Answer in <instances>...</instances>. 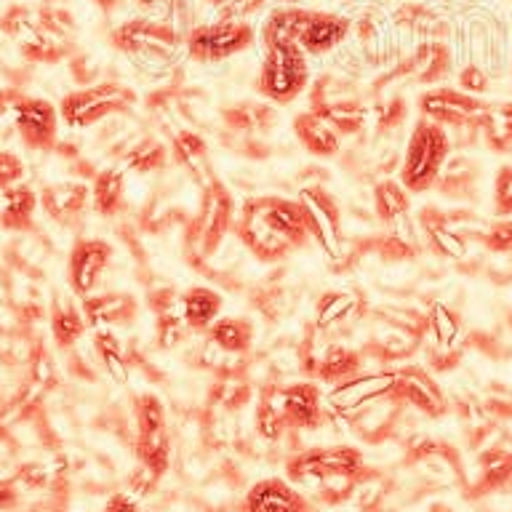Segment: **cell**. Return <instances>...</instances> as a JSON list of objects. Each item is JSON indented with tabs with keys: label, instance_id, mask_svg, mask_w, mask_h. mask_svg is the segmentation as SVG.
<instances>
[{
	"label": "cell",
	"instance_id": "6da1fadb",
	"mask_svg": "<svg viewBox=\"0 0 512 512\" xmlns=\"http://www.w3.org/2000/svg\"><path fill=\"white\" fill-rule=\"evenodd\" d=\"M112 46L134 62V67L150 80L168 78L179 64L184 35L174 24L158 16H136L118 24L110 35Z\"/></svg>",
	"mask_w": 512,
	"mask_h": 512
},
{
	"label": "cell",
	"instance_id": "7a4b0ae2",
	"mask_svg": "<svg viewBox=\"0 0 512 512\" xmlns=\"http://www.w3.org/2000/svg\"><path fill=\"white\" fill-rule=\"evenodd\" d=\"M451 150H454V142H451V134L446 128L427 118H419L411 128V134H408L406 147H403L398 182L411 195L430 192L438 182L446 160L451 158Z\"/></svg>",
	"mask_w": 512,
	"mask_h": 512
},
{
	"label": "cell",
	"instance_id": "3957f363",
	"mask_svg": "<svg viewBox=\"0 0 512 512\" xmlns=\"http://www.w3.org/2000/svg\"><path fill=\"white\" fill-rule=\"evenodd\" d=\"M310 107L342 139L360 136L368 126V102L358 83L339 72H323L310 83Z\"/></svg>",
	"mask_w": 512,
	"mask_h": 512
},
{
	"label": "cell",
	"instance_id": "277c9868",
	"mask_svg": "<svg viewBox=\"0 0 512 512\" xmlns=\"http://www.w3.org/2000/svg\"><path fill=\"white\" fill-rule=\"evenodd\" d=\"M232 227H235V200L227 184L216 179L211 187L203 190L198 214L192 216L187 235H184V248H187L190 262L200 267L208 259H214Z\"/></svg>",
	"mask_w": 512,
	"mask_h": 512
},
{
	"label": "cell",
	"instance_id": "5b68a950",
	"mask_svg": "<svg viewBox=\"0 0 512 512\" xmlns=\"http://www.w3.org/2000/svg\"><path fill=\"white\" fill-rule=\"evenodd\" d=\"M310 56L296 43L267 46L256 75V91L270 104H291L310 88Z\"/></svg>",
	"mask_w": 512,
	"mask_h": 512
},
{
	"label": "cell",
	"instance_id": "8992f818",
	"mask_svg": "<svg viewBox=\"0 0 512 512\" xmlns=\"http://www.w3.org/2000/svg\"><path fill=\"white\" fill-rule=\"evenodd\" d=\"M416 110H419V118L432 120L446 131L470 134V139H475V136H480V128H483L486 112L491 110V102L467 94L462 88L432 86L419 94Z\"/></svg>",
	"mask_w": 512,
	"mask_h": 512
},
{
	"label": "cell",
	"instance_id": "52a82bcc",
	"mask_svg": "<svg viewBox=\"0 0 512 512\" xmlns=\"http://www.w3.org/2000/svg\"><path fill=\"white\" fill-rule=\"evenodd\" d=\"M136 102L139 94L131 86L120 80H102L94 86L70 91L59 104V115L70 128H88L96 126L99 120L126 115L131 107H136Z\"/></svg>",
	"mask_w": 512,
	"mask_h": 512
},
{
	"label": "cell",
	"instance_id": "ba28073f",
	"mask_svg": "<svg viewBox=\"0 0 512 512\" xmlns=\"http://www.w3.org/2000/svg\"><path fill=\"white\" fill-rule=\"evenodd\" d=\"M256 43V30L251 22H232V19H211V22L192 24L184 35V54L203 67L222 64L232 56L243 54Z\"/></svg>",
	"mask_w": 512,
	"mask_h": 512
},
{
	"label": "cell",
	"instance_id": "9c48e42d",
	"mask_svg": "<svg viewBox=\"0 0 512 512\" xmlns=\"http://www.w3.org/2000/svg\"><path fill=\"white\" fill-rule=\"evenodd\" d=\"M326 336L315 323L304 328V339L299 344V363L304 374L323 384H339L358 376L366 360L363 350L342 342H328Z\"/></svg>",
	"mask_w": 512,
	"mask_h": 512
},
{
	"label": "cell",
	"instance_id": "30bf717a",
	"mask_svg": "<svg viewBox=\"0 0 512 512\" xmlns=\"http://www.w3.org/2000/svg\"><path fill=\"white\" fill-rule=\"evenodd\" d=\"M299 203H302L304 219L310 227L312 243L323 251L331 267H339L347 251L344 240V214L342 203L336 200L334 192H328L320 184H307L299 190Z\"/></svg>",
	"mask_w": 512,
	"mask_h": 512
},
{
	"label": "cell",
	"instance_id": "8fae6325",
	"mask_svg": "<svg viewBox=\"0 0 512 512\" xmlns=\"http://www.w3.org/2000/svg\"><path fill=\"white\" fill-rule=\"evenodd\" d=\"M136 456L144 472L163 478L171 467V432H168L166 408L158 395L142 392L136 398Z\"/></svg>",
	"mask_w": 512,
	"mask_h": 512
},
{
	"label": "cell",
	"instance_id": "7c38bea8",
	"mask_svg": "<svg viewBox=\"0 0 512 512\" xmlns=\"http://www.w3.org/2000/svg\"><path fill=\"white\" fill-rule=\"evenodd\" d=\"M288 478L294 483H326L334 478H355L363 475V454L352 446L307 448L286 464Z\"/></svg>",
	"mask_w": 512,
	"mask_h": 512
},
{
	"label": "cell",
	"instance_id": "4fadbf2b",
	"mask_svg": "<svg viewBox=\"0 0 512 512\" xmlns=\"http://www.w3.org/2000/svg\"><path fill=\"white\" fill-rule=\"evenodd\" d=\"M395 379H398V366L382 368V371H360L347 382L334 384L326 395V403L339 416H355L363 408L390 398L395 390Z\"/></svg>",
	"mask_w": 512,
	"mask_h": 512
},
{
	"label": "cell",
	"instance_id": "5bb4252c",
	"mask_svg": "<svg viewBox=\"0 0 512 512\" xmlns=\"http://www.w3.org/2000/svg\"><path fill=\"white\" fill-rule=\"evenodd\" d=\"M243 211L259 219L264 227H270L275 235L288 240L299 251L310 243V227L304 219L302 203L299 198H283V195H254L243 200Z\"/></svg>",
	"mask_w": 512,
	"mask_h": 512
},
{
	"label": "cell",
	"instance_id": "9a60e30c",
	"mask_svg": "<svg viewBox=\"0 0 512 512\" xmlns=\"http://www.w3.org/2000/svg\"><path fill=\"white\" fill-rule=\"evenodd\" d=\"M59 110L40 96H19L14 104V128L22 144L32 152H46L56 144Z\"/></svg>",
	"mask_w": 512,
	"mask_h": 512
},
{
	"label": "cell",
	"instance_id": "2e32d148",
	"mask_svg": "<svg viewBox=\"0 0 512 512\" xmlns=\"http://www.w3.org/2000/svg\"><path fill=\"white\" fill-rule=\"evenodd\" d=\"M392 400H398L400 406L416 408L419 414L438 419L446 414V392L438 384V379L432 376L430 368L416 366V363H406L398 366V379H395V390L390 395Z\"/></svg>",
	"mask_w": 512,
	"mask_h": 512
},
{
	"label": "cell",
	"instance_id": "e0dca14e",
	"mask_svg": "<svg viewBox=\"0 0 512 512\" xmlns=\"http://www.w3.org/2000/svg\"><path fill=\"white\" fill-rule=\"evenodd\" d=\"M374 214L384 227V232L419 246L416 219L411 214V192L398 179L384 176V179L374 182Z\"/></svg>",
	"mask_w": 512,
	"mask_h": 512
},
{
	"label": "cell",
	"instance_id": "ac0fdd59",
	"mask_svg": "<svg viewBox=\"0 0 512 512\" xmlns=\"http://www.w3.org/2000/svg\"><path fill=\"white\" fill-rule=\"evenodd\" d=\"M352 35V19L336 11H320V8H304L302 24L296 43L304 48L307 56H328L342 46Z\"/></svg>",
	"mask_w": 512,
	"mask_h": 512
},
{
	"label": "cell",
	"instance_id": "d6986e66",
	"mask_svg": "<svg viewBox=\"0 0 512 512\" xmlns=\"http://www.w3.org/2000/svg\"><path fill=\"white\" fill-rule=\"evenodd\" d=\"M112 262V246L102 238L78 240L67 259V283L75 296H91Z\"/></svg>",
	"mask_w": 512,
	"mask_h": 512
},
{
	"label": "cell",
	"instance_id": "ffe728a7",
	"mask_svg": "<svg viewBox=\"0 0 512 512\" xmlns=\"http://www.w3.org/2000/svg\"><path fill=\"white\" fill-rule=\"evenodd\" d=\"M168 150H171V160L190 176L192 184H198L200 190H206L219 179L208 142L195 128H176L168 142Z\"/></svg>",
	"mask_w": 512,
	"mask_h": 512
},
{
	"label": "cell",
	"instance_id": "44dd1931",
	"mask_svg": "<svg viewBox=\"0 0 512 512\" xmlns=\"http://www.w3.org/2000/svg\"><path fill=\"white\" fill-rule=\"evenodd\" d=\"M275 403H278L283 416H286L288 427L315 430L323 422V403H326V398H323L320 384L315 379L275 387Z\"/></svg>",
	"mask_w": 512,
	"mask_h": 512
},
{
	"label": "cell",
	"instance_id": "7402d4cb",
	"mask_svg": "<svg viewBox=\"0 0 512 512\" xmlns=\"http://www.w3.org/2000/svg\"><path fill=\"white\" fill-rule=\"evenodd\" d=\"M235 238L240 240V246L246 248L248 254L254 256L256 262L278 264L286 262L291 254H296V248L288 240L275 235L270 227H264L259 219H254L243 208H238V216H235Z\"/></svg>",
	"mask_w": 512,
	"mask_h": 512
},
{
	"label": "cell",
	"instance_id": "603a6c76",
	"mask_svg": "<svg viewBox=\"0 0 512 512\" xmlns=\"http://www.w3.org/2000/svg\"><path fill=\"white\" fill-rule=\"evenodd\" d=\"M419 230L424 235V243L430 248L432 254H438L440 259H448V262H464L470 256V240L459 235V232L451 227L446 211H438V208H422L419 211Z\"/></svg>",
	"mask_w": 512,
	"mask_h": 512
},
{
	"label": "cell",
	"instance_id": "cb8c5ba5",
	"mask_svg": "<svg viewBox=\"0 0 512 512\" xmlns=\"http://www.w3.org/2000/svg\"><path fill=\"white\" fill-rule=\"evenodd\" d=\"M83 315L88 328L131 326L139 318V299L128 291H107V294L83 296Z\"/></svg>",
	"mask_w": 512,
	"mask_h": 512
},
{
	"label": "cell",
	"instance_id": "d4e9b609",
	"mask_svg": "<svg viewBox=\"0 0 512 512\" xmlns=\"http://www.w3.org/2000/svg\"><path fill=\"white\" fill-rule=\"evenodd\" d=\"M246 507L256 512H318L307 502V496L280 478H264L251 486Z\"/></svg>",
	"mask_w": 512,
	"mask_h": 512
},
{
	"label": "cell",
	"instance_id": "484cf974",
	"mask_svg": "<svg viewBox=\"0 0 512 512\" xmlns=\"http://www.w3.org/2000/svg\"><path fill=\"white\" fill-rule=\"evenodd\" d=\"M291 128H294L296 142L302 144L312 158L328 160L336 158V155L342 152V136L336 134L334 128L320 118L318 112L302 110L299 115H294Z\"/></svg>",
	"mask_w": 512,
	"mask_h": 512
},
{
	"label": "cell",
	"instance_id": "4316f807",
	"mask_svg": "<svg viewBox=\"0 0 512 512\" xmlns=\"http://www.w3.org/2000/svg\"><path fill=\"white\" fill-rule=\"evenodd\" d=\"M88 200H91V187L83 182H56L40 192V206L62 224L78 222L88 208Z\"/></svg>",
	"mask_w": 512,
	"mask_h": 512
},
{
	"label": "cell",
	"instance_id": "83f0119b",
	"mask_svg": "<svg viewBox=\"0 0 512 512\" xmlns=\"http://www.w3.org/2000/svg\"><path fill=\"white\" fill-rule=\"evenodd\" d=\"M224 128L235 136H256L267 134L278 126V112L270 102H238L224 107L222 112Z\"/></svg>",
	"mask_w": 512,
	"mask_h": 512
},
{
	"label": "cell",
	"instance_id": "f1b7e54d",
	"mask_svg": "<svg viewBox=\"0 0 512 512\" xmlns=\"http://www.w3.org/2000/svg\"><path fill=\"white\" fill-rule=\"evenodd\" d=\"M182 318L192 334H206L208 326L222 315L224 299L211 286H190L179 296Z\"/></svg>",
	"mask_w": 512,
	"mask_h": 512
},
{
	"label": "cell",
	"instance_id": "f546056e",
	"mask_svg": "<svg viewBox=\"0 0 512 512\" xmlns=\"http://www.w3.org/2000/svg\"><path fill=\"white\" fill-rule=\"evenodd\" d=\"M203 336H206L208 347H216L227 355H246L254 347L256 326L240 315H219Z\"/></svg>",
	"mask_w": 512,
	"mask_h": 512
},
{
	"label": "cell",
	"instance_id": "4dcf8cb0",
	"mask_svg": "<svg viewBox=\"0 0 512 512\" xmlns=\"http://www.w3.org/2000/svg\"><path fill=\"white\" fill-rule=\"evenodd\" d=\"M360 312V296L347 288H331L326 294H320L315 304V318L312 323L323 331V334H334L342 326H347L355 315Z\"/></svg>",
	"mask_w": 512,
	"mask_h": 512
},
{
	"label": "cell",
	"instance_id": "1f68e13d",
	"mask_svg": "<svg viewBox=\"0 0 512 512\" xmlns=\"http://www.w3.org/2000/svg\"><path fill=\"white\" fill-rule=\"evenodd\" d=\"M448 166H443L438 182L432 190H438V195L451 200H467L478 190L480 166L467 155H456V158L446 160Z\"/></svg>",
	"mask_w": 512,
	"mask_h": 512
},
{
	"label": "cell",
	"instance_id": "d6a6232c",
	"mask_svg": "<svg viewBox=\"0 0 512 512\" xmlns=\"http://www.w3.org/2000/svg\"><path fill=\"white\" fill-rule=\"evenodd\" d=\"M40 198L27 184H16L0 192V227L8 232H27L35 219Z\"/></svg>",
	"mask_w": 512,
	"mask_h": 512
},
{
	"label": "cell",
	"instance_id": "836d02e7",
	"mask_svg": "<svg viewBox=\"0 0 512 512\" xmlns=\"http://www.w3.org/2000/svg\"><path fill=\"white\" fill-rule=\"evenodd\" d=\"M91 203L99 216H118L126 206V174L120 168H102L94 174Z\"/></svg>",
	"mask_w": 512,
	"mask_h": 512
},
{
	"label": "cell",
	"instance_id": "e575fe53",
	"mask_svg": "<svg viewBox=\"0 0 512 512\" xmlns=\"http://www.w3.org/2000/svg\"><path fill=\"white\" fill-rule=\"evenodd\" d=\"M88 331V320L83 315V307H78L70 299L56 296L51 304V334H54L59 347H72L75 342L83 339Z\"/></svg>",
	"mask_w": 512,
	"mask_h": 512
},
{
	"label": "cell",
	"instance_id": "d590c367",
	"mask_svg": "<svg viewBox=\"0 0 512 512\" xmlns=\"http://www.w3.org/2000/svg\"><path fill=\"white\" fill-rule=\"evenodd\" d=\"M123 163H126L131 171L136 174H150V171H163V168L171 163V150L166 144L155 139V136H142L136 139L128 152L123 155Z\"/></svg>",
	"mask_w": 512,
	"mask_h": 512
},
{
	"label": "cell",
	"instance_id": "8d00e7d4",
	"mask_svg": "<svg viewBox=\"0 0 512 512\" xmlns=\"http://www.w3.org/2000/svg\"><path fill=\"white\" fill-rule=\"evenodd\" d=\"M94 350L112 382L128 384V358L126 352H123V344H120V339L112 334L110 328H96Z\"/></svg>",
	"mask_w": 512,
	"mask_h": 512
},
{
	"label": "cell",
	"instance_id": "74e56055",
	"mask_svg": "<svg viewBox=\"0 0 512 512\" xmlns=\"http://www.w3.org/2000/svg\"><path fill=\"white\" fill-rule=\"evenodd\" d=\"M480 139L499 155L512 152V102L491 104L480 128Z\"/></svg>",
	"mask_w": 512,
	"mask_h": 512
},
{
	"label": "cell",
	"instance_id": "f35d334b",
	"mask_svg": "<svg viewBox=\"0 0 512 512\" xmlns=\"http://www.w3.org/2000/svg\"><path fill=\"white\" fill-rule=\"evenodd\" d=\"M22 43V56L24 59H30V62H43V64H54L62 62L64 56H67V38H59L54 32H46L43 27H35V30L27 35V38L19 40Z\"/></svg>",
	"mask_w": 512,
	"mask_h": 512
},
{
	"label": "cell",
	"instance_id": "ab89813d",
	"mask_svg": "<svg viewBox=\"0 0 512 512\" xmlns=\"http://www.w3.org/2000/svg\"><path fill=\"white\" fill-rule=\"evenodd\" d=\"M254 424H256V432L267 440H278L283 432H286L288 422L280 406L275 403V387L267 390L259 400V406H256V414H254Z\"/></svg>",
	"mask_w": 512,
	"mask_h": 512
},
{
	"label": "cell",
	"instance_id": "60d3db41",
	"mask_svg": "<svg viewBox=\"0 0 512 512\" xmlns=\"http://www.w3.org/2000/svg\"><path fill=\"white\" fill-rule=\"evenodd\" d=\"M478 243L491 256L512 254V216H496L494 222H488Z\"/></svg>",
	"mask_w": 512,
	"mask_h": 512
},
{
	"label": "cell",
	"instance_id": "b9f144b4",
	"mask_svg": "<svg viewBox=\"0 0 512 512\" xmlns=\"http://www.w3.org/2000/svg\"><path fill=\"white\" fill-rule=\"evenodd\" d=\"M190 334V328L184 323L182 315H174V312H163L155 320V342H158L160 350H174L176 344L184 342V336Z\"/></svg>",
	"mask_w": 512,
	"mask_h": 512
},
{
	"label": "cell",
	"instance_id": "7bdbcfd3",
	"mask_svg": "<svg viewBox=\"0 0 512 512\" xmlns=\"http://www.w3.org/2000/svg\"><path fill=\"white\" fill-rule=\"evenodd\" d=\"M491 206H494V216H512V160L496 168Z\"/></svg>",
	"mask_w": 512,
	"mask_h": 512
},
{
	"label": "cell",
	"instance_id": "ee69618b",
	"mask_svg": "<svg viewBox=\"0 0 512 512\" xmlns=\"http://www.w3.org/2000/svg\"><path fill=\"white\" fill-rule=\"evenodd\" d=\"M459 88L472 96L486 94L488 88H491V75H488L486 67L478 62L462 64V70H459Z\"/></svg>",
	"mask_w": 512,
	"mask_h": 512
},
{
	"label": "cell",
	"instance_id": "f6af8a7d",
	"mask_svg": "<svg viewBox=\"0 0 512 512\" xmlns=\"http://www.w3.org/2000/svg\"><path fill=\"white\" fill-rule=\"evenodd\" d=\"M267 6V0H227L222 8H216L214 14L219 19H232V22H248Z\"/></svg>",
	"mask_w": 512,
	"mask_h": 512
},
{
	"label": "cell",
	"instance_id": "bcb514c9",
	"mask_svg": "<svg viewBox=\"0 0 512 512\" xmlns=\"http://www.w3.org/2000/svg\"><path fill=\"white\" fill-rule=\"evenodd\" d=\"M24 160L11 150H0V192L22 184Z\"/></svg>",
	"mask_w": 512,
	"mask_h": 512
},
{
	"label": "cell",
	"instance_id": "7dc6e473",
	"mask_svg": "<svg viewBox=\"0 0 512 512\" xmlns=\"http://www.w3.org/2000/svg\"><path fill=\"white\" fill-rule=\"evenodd\" d=\"M179 296L174 288H155L147 294V307H150L155 315H163V312H174V304L179 302Z\"/></svg>",
	"mask_w": 512,
	"mask_h": 512
},
{
	"label": "cell",
	"instance_id": "c3c4849f",
	"mask_svg": "<svg viewBox=\"0 0 512 512\" xmlns=\"http://www.w3.org/2000/svg\"><path fill=\"white\" fill-rule=\"evenodd\" d=\"M102 512H139V507H136V502L131 499V496L115 494L107 499V504H104Z\"/></svg>",
	"mask_w": 512,
	"mask_h": 512
},
{
	"label": "cell",
	"instance_id": "681fc988",
	"mask_svg": "<svg viewBox=\"0 0 512 512\" xmlns=\"http://www.w3.org/2000/svg\"><path fill=\"white\" fill-rule=\"evenodd\" d=\"M96 8H102L104 14H112V11H118L123 6V0H91Z\"/></svg>",
	"mask_w": 512,
	"mask_h": 512
},
{
	"label": "cell",
	"instance_id": "f907efd6",
	"mask_svg": "<svg viewBox=\"0 0 512 512\" xmlns=\"http://www.w3.org/2000/svg\"><path fill=\"white\" fill-rule=\"evenodd\" d=\"M8 499H11V488H8L6 483H0V504L8 502Z\"/></svg>",
	"mask_w": 512,
	"mask_h": 512
},
{
	"label": "cell",
	"instance_id": "816d5d0a",
	"mask_svg": "<svg viewBox=\"0 0 512 512\" xmlns=\"http://www.w3.org/2000/svg\"><path fill=\"white\" fill-rule=\"evenodd\" d=\"M136 6H142V8H155L160 3V0H134Z\"/></svg>",
	"mask_w": 512,
	"mask_h": 512
},
{
	"label": "cell",
	"instance_id": "f5cc1de1",
	"mask_svg": "<svg viewBox=\"0 0 512 512\" xmlns=\"http://www.w3.org/2000/svg\"><path fill=\"white\" fill-rule=\"evenodd\" d=\"M203 3H206L208 8H214V11H216V8H222L227 0H203Z\"/></svg>",
	"mask_w": 512,
	"mask_h": 512
},
{
	"label": "cell",
	"instance_id": "db71d44e",
	"mask_svg": "<svg viewBox=\"0 0 512 512\" xmlns=\"http://www.w3.org/2000/svg\"><path fill=\"white\" fill-rule=\"evenodd\" d=\"M510 78H512V59H510Z\"/></svg>",
	"mask_w": 512,
	"mask_h": 512
},
{
	"label": "cell",
	"instance_id": "11a10c76",
	"mask_svg": "<svg viewBox=\"0 0 512 512\" xmlns=\"http://www.w3.org/2000/svg\"><path fill=\"white\" fill-rule=\"evenodd\" d=\"M246 512H256V510H251V507H246Z\"/></svg>",
	"mask_w": 512,
	"mask_h": 512
}]
</instances>
